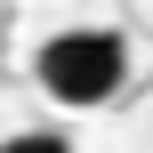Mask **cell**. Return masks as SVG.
<instances>
[{"label": "cell", "mask_w": 153, "mask_h": 153, "mask_svg": "<svg viewBox=\"0 0 153 153\" xmlns=\"http://www.w3.org/2000/svg\"><path fill=\"white\" fill-rule=\"evenodd\" d=\"M129 40L113 32V24H65V32H48L40 40V56H32V81L65 105V113H105V105H121V89H129Z\"/></svg>", "instance_id": "1"}, {"label": "cell", "mask_w": 153, "mask_h": 153, "mask_svg": "<svg viewBox=\"0 0 153 153\" xmlns=\"http://www.w3.org/2000/svg\"><path fill=\"white\" fill-rule=\"evenodd\" d=\"M0 153H81L65 129H16V137H0Z\"/></svg>", "instance_id": "2"}]
</instances>
